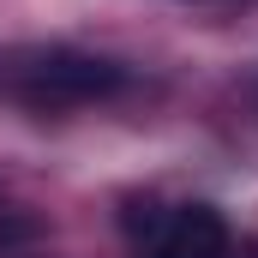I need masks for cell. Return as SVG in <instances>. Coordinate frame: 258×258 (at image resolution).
I'll return each mask as SVG.
<instances>
[{
  "instance_id": "cell-1",
  "label": "cell",
  "mask_w": 258,
  "mask_h": 258,
  "mask_svg": "<svg viewBox=\"0 0 258 258\" xmlns=\"http://www.w3.org/2000/svg\"><path fill=\"white\" fill-rule=\"evenodd\" d=\"M12 90L30 108H78V102H102L126 90V72L114 60L78 54V48H30L12 60Z\"/></svg>"
},
{
  "instance_id": "cell-2",
  "label": "cell",
  "mask_w": 258,
  "mask_h": 258,
  "mask_svg": "<svg viewBox=\"0 0 258 258\" xmlns=\"http://www.w3.org/2000/svg\"><path fill=\"white\" fill-rule=\"evenodd\" d=\"M132 258H228V222L210 204H150L132 222Z\"/></svg>"
}]
</instances>
